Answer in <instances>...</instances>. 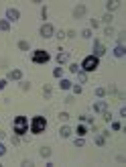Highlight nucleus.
Listing matches in <instances>:
<instances>
[{
  "instance_id": "1",
  "label": "nucleus",
  "mask_w": 126,
  "mask_h": 167,
  "mask_svg": "<svg viewBox=\"0 0 126 167\" xmlns=\"http://www.w3.org/2000/svg\"><path fill=\"white\" fill-rule=\"evenodd\" d=\"M12 126H14V133H16L18 137L27 135V130H29V120H27V116H16L14 122H12Z\"/></svg>"
},
{
  "instance_id": "2",
  "label": "nucleus",
  "mask_w": 126,
  "mask_h": 167,
  "mask_svg": "<svg viewBox=\"0 0 126 167\" xmlns=\"http://www.w3.org/2000/svg\"><path fill=\"white\" fill-rule=\"evenodd\" d=\"M45 128H47V118H45V116H35V118H33V122H31V130H33V135L45 133Z\"/></svg>"
},
{
  "instance_id": "3",
  "label": "nucleus",
  "mask_w": 126,
  "mask_h": 167,
  "mask_svg": "<svg viewBox=\"0 0 126 167\" xmlns=\"http://www.w3.org/2000/svg\"><path fill=\"white\" fill-rule=\"evenodd\" d=\"M98 65H100V59H98L96 55H90V57H86V59L81 61V69L86 71V74H90V71L98 69Z\"/></svg>"
},
{
  "instance_id": "4",
  "label": "nucleus",
  "mask_w": 126,
  "mask_h": 167,
  "mask_svg": "<svg viewBox=\"0 0 126 167\" xmlns=\"http://www.w3.org/2000/svg\"><path fill=\"white\" fill-rule=\"evenodd\" d=\"M49 59H51V55H49V51H45V49L33 51V63H47Z\"/></svg>"
},
{
  "instance_id": "5",
  "label": "nucleus",
  "mask_w": 126,
  "mask_h": 167,
  "mask_svg": "<svg viewBox=\"0 0 126 167\" xmlns=\"http://www.w3.org/2000/svg\"><path fill=\"white\" fill-rule=\"evenodd\" d=\"M39 33H41L43 39H51V37H55V27L51 25V22H43L41 29H39Z\"/></svg>"
},
{
  "instance_id": "6",
  "label": "nucleus",
  "mask_w": 126,
  "mask_h": 167,
  "mask_svg": "<svg viewBox=\"0 0 126 167\" xmlns=\"http://www.w3.org/2000/svg\"><path fill=\"white\" fill-rule=\"evenodd\" d=\"M18 18H20V12H18L16 8H8V10H6V20H8V22H16Z\"/></svg>"
},
{
  "instance_id": "7",
  "label": "nucleus",
  "mask_w": 126,
  "mask_h": 167,
  "mask_svg": "<svg viewBox=\"0 0 126 167\" xmlns=\"http://www.w3.org/2000/svg\"><path fill=\"white\" fill-rule=\"evenodd\" d=\"M104 53H106V47H104V45H102L100 41H94V55H96V57L100 59V57H102Z\"/></svg>"
},
{
  "instance_id": "8",
  "label": "nucleus",
  "mask_w": 126,
  "mask_h": 167,
  "mask_svg": "<svg viewBox=\"0 0 126 167\" xmlns=\"http://www.w3.org/2000/svg\"><path fill=\"white\" fill-rule=\"evenodd\" d=\"M86 10H88V8L83 6V4H77V6L73 8V16H75V18H81L83 14H86Z\"/></svg>"
},
{
  "instance_id": "9",
  "label": "nucleus",
  "mask_w": 126,
  "mask_h": 167,
  "mask_svg": "<svg viewBox=\"0 0 126 167\" xmlns=\"http://www.w3.org/2000/svg\"><path fill=\"white\" fill-rule=\"evenodd\" d=\"M8 80H12V82H18V80H23V71H20V69H12L10 74H8Z\"/></svg>"
},
{
  "instance_id": "10",
  "label": "nucleus",
  "mask_w": 126,
  "mask_h": 167,
  "mask_svg": "<svg viewBox=\"0 0 126 167\" xmlns=\"http://www.w3.org/2000/svg\"><path fill=\"white\" fill-rule=\"evenodd\" d=\"M71 133H73V130H71L67 124H63V126L59 128V137H61V139H67V137H71Z\"/></svg>"
},
{
  "instance_id": "11",
  "label": "nucleus",
  "mask_w": 126,
  "mask_h": 167,
  "mask_svg": "<svg viewBox=\"0 0 126 167\" xmlns=\"http://www.w3.org/2000/svg\"><path fill=\"white\" fill-rule=\"evenodd\" d=\"M94 110H96V112H104V110H106V102H104V100H98V102L94 104Z\"/></svg>"
},
{
  "instance_id": "12",
  "label": "nucleus",
  "mask_w": 126,
  "mask_h": 167,
  "mask_svg": "<svg viewBox=\"0 0 126 167\" xmlns=\"http://www.w3.org/2000/svg\"><path fill=\"white\" fill-rule=\"evenodd\" d=\"M75 133H77V135H79V137H86V135H88V126H86V124H81V122H79V126H77V128H75Z\"/></svg>"
},
{
  "instance_id": "13",
  "label": "nucleus",
  "mask_w": 126,
  "mask_h": 167,
  "mask_svg": "<svg viewBox=\"0 0 126 167\" xmlns=\"http://www.w3.org/2000/svg\"><path fill=\"white\" fill-rule=\"evenodd\" d=\"M71 86H73V84H71L69 80H61V82H59V88H61V90H71Z\"/></svg>"
},
{
  "instance_id": "14",
  "label": "nucleus",
  "mask_w": 126,
  "mask_h": 167,
  "mask_svg": "<svg viewBox=\"0 0 126 167\" xmlns=\"http://www.w3.org/2000/svg\"><path fill=\"white\" fill-rule=\"evenodd\" d=\"M67 59H69V55H67L65 51H61V53H57V61H59V63H65Z\"/></svg>"
},
{
  "instance_id": "15",
  "label": "nucleus",
  "mask_w": 126,
  "mask_h": 167,
  "mask_svg": "<svg viewBox=\"0 0 126 167\" xmlns=\"http://www.w3.org/2000/svg\"><path fill=\"white\" fill-rule=\"evenodd\" d=\"M39 153H41V157H45V159H49V157H51V149H49V147H41V151H39Z\"/></svg>"
},
{
  "instance_id": "16",
  "label": "nucleus",
  "mask_w": 126,
  "mask_h": 167,
  "mask_svg": "<svg viewBox=\"0 0 126 167\" xmlns=\"http://www.w3.org/2000/svg\"><path fill=\"white\" fill-rule=\"evenodd\" d=\"M124 53H126V51H124V45H118L116 49H114V55H116V57H124Z\"/></svg>"
},
{
  "instance_id": "17",
  "label": "nucleus",
  "mask_w": 126,
  "mask_h": 167,
  "mask_svg": "<svg viewBox=\"0 0 126 167\" xmlns=\"http://www.w3.org/2000/svg\"><path fill=\"white\" fill-rule=\"evenodd\" d=\"M18 49H20V51H29V49H31V45H29L27 41H20V43H18Z\"/></svg>"
},
{
  "instance_id": "18",
  "label": "nucleus",
  "mask_w": 126,
  "mask_h": 167,
  "mask_svg": "<svg viewBox=\"0 0 126 167\" xmlns=\"http://www.w3.org/2000/svg\"><path fill=\"white\" fill-rule=\"evenodd\" d=\"M8 29H10V22L2 18V20H0V31H8Z\"/></svg>"
},
{
  "instance_id": "19",
  "label": "nucleus",
  "mask_w": 126,
  "mask_h": 167,
  "mask_svg": "<svg viewBox=\"0 0 126 167\" xmlns=\"http://www.w3.org/2000/svg\"><path fill=\"white\" fill-rule=\"evenodd\" d=\"M51 94H53V90H51V86H45V88H43V96H45V98H49V96H51Z\"/></svg>"
},
{
  "instance_id": "20",
  "label": "nucleus",
  "mask_w": 126,
  "mask_h": 167,
  "mask_svg": "<svg viewBox=\"0 0 126 167\" xmlns=\"http://www.w3.org/2000/svg\"><path fill=\"white\" fill-rule=\"evenodd\" d=\"M77 78H79V84H86V82H88V76L81 74V71H77Z\"/></svg>"
},
{
  "instance_id": "21",
  "label": "nucleus",
  "mask_w": 126,
  "mask_h": 167,
  "mask_svg": "<svg viewBox=\"0 0 126 167\" xmlns=\"http://www.w3.org/2000/svg\"><path fill=\"white\" fill-rule=\"evenodd\" d=\"M53 76H55V78H61V76H63V67H55V69H53Z\"/></svg>"
},
{
  "instance_id": "22",
  "label": "nucleus",
  "mask_w": 126,
  "mask_h": 167,
  "mask_svg": "<svg viewBox=\"0 0 126 167\" xmlns=\"http://www.w3.org/2000/svg\"><path fill=\"white\" fill-rule=\"evenodd\" d=\"M102 116H104V120H106V122H110V120H112V114H110L108 110H104V112H102Z\"/></svg>"
},
{
  "instance_id": "23",
  "label": "nucleus",
  "mask_w": 126,
  "mask_h": 167,
  "mask_svg": "<svg viewBox=\"0 0 126 167\" xmlns=\"http://www.w3.org/2000/svg\"><path fill=\"white\" fill-rule=\"evenodd\" d=\"M73 145H75V147H83V145H86V141H83V137H79V139H75Z\"/></svg>"
},
{
  "instance_id": "24",
  "label": "nucleus",
  "mask_w": 126,
  "mask_h": 167,
  "mask_svg": "<svg viewBox=\"0 0 126 167\" xmlns=\"http://www.w3.org/2000/svg\"><path fill=\"white\" fill-rule=\"evenodd\" d=\"M118 8V2H108V14L112 12V10H116Z\"/></svg>"
},
{
  "instance_id": "25",
  "label": "nucleus",
  "mask_w": 126,
  "mask_h": 167,
  "mask_svg": "<svg viewBox=\"0 0 126 167\" xmlns=\"http://www.w3.org/2000/svg\"><path fill=\"white\" fill-rule=\"evenodd\" d=\"M20 90L29 92V90H31V84H29V82H20Z\"/></svg>"
},
{
  "instance_id": "26",
  "label": "nucleus",
  "mask_w": 126,
  "mask_h": 167,
  "mask_svg": "<svg viewBox=\"0 0 126 167\" xmlns=\"http://www.w3.org/2000/svg\"><path fill=\"white\" fill-rule=\"evenodd\" d=\"M90 25H92V29H98V27H100V20H98V18H92Z\"/></svg>"
},
{
  "instance_id": "27",
  "label": "nucleus",
  "mask_w": 126,
  "mask_h": 167,
  "mask_svg": "<svg viewBox=\"0 0 126 167\" xmlns=\"http://www.w3.org/2000/svg\"><path fill=\"white\" fill-rule=\"evenodd\" d=\"M41 16H43V18L47 20V16H49V10H47V6H43V8H41Z\"/></svg>"
},
{
  "instance_id": "28",
  "label": "nucleus",
  "mask_w": 126,
  "mask_h": 167,
  "mask_svg": "<svg viewBox=\"0 0 126 167\" xmlns=\"http://www.w3.org/2000/svg\"><path fill=\"white\" fill-rule=\"evenodd\" d=\"M81 37H83V39H90V37H92V31H90V29H86V31H81Z\"/></svg>"
},
{
  "instance_id": "29",
  "label": "nucleus",
  "mask_w": 126,
  "mask_h": 167,
  "mask_svg": "<svg viewBox=\"0 0 126 167\" xmlns=\"http://www.w3.org/2000/svg\"><path fill=\"white\" fill-rule=\"evenodd\" d=\"M81 120H83V122H92V120H94V116H90V114H83V116H81Z\"/></svg>"
},
{
  "instance_id": "30",
  "label": "nucleus",
  "mask_w": 126,
  "mask_h": 167,
  "mask_svg": "<svg viewBox=\"0 0 126 167\" xmlns=\"http://www.w3.org/2000/svg\"><path fill=\"white\" fill-rule=\"evenodd\" d=\"M69 69H71V74H77V71H79V65H77V63H71Z\"/></svg>"
},
{
  "instance_id": "31",
  "label": "nucleus",
  "mask_w": 126,
  "mask_h": 167,
  "mask_svg": "<svg viewBox=\"0 0 126 167\" xmlns=\"http://www.w3.org/2000/svg\"><path fill=\"white\" fill-rule=\"evenodd\" d=\"M59 118H61L63 122H67V120H69V114H67V112H61V114H59Z\"/></svg>"
},
{
  "instance_id": "32",
  "label": "nucleus",
  "mask_w": 126,
  "mask_h": 167,
  "mask_svg": "<svg viewBox=\"0 0 126 167\" xmlns=\"http://www.w3.org/2000/svg\"><path fill=\"white\" fill-rule=\"evenodd\" d=\"M104 94H106V90H104V88H98V90H96V96H98V98H102Z\"/></svg>"
},
{
  "instance_id": "33",
  "label": "nucleus",
  "mask_w": 126,
  "mask_h": 167,
  "mask_svg": "<svg viewBox=\"0 0 126 167\" xmlns=\"http://www.w3.org/2000/svg\"><path fill=\"white\" fill-rule=\"evenodd\" d=\"M104 143H106V139H104V137H96V145H100V147H102Z\"/></svg>"
},
{
  "instance_id": "34",
  "label": "nucleus",
  "mask_w": 126,
  "mask_h": 167,
  "mask_svg": "<svg viewBox=\"0 0 126 167\" xmlns=\"http://www.w3.org/2000/svg\"><path fill=\"white\" fill-rule=\"evenodd\" d=\"M104 22H106V25H110V22H112V14H104Z\"/></svg>"
},
{
  "instance_id": "35",
  "label": "nucleus",
  "mask_w": 126,
  "mask_h": 167,
  "mask_svg": "<svg viewBox=\"0 0 126 167\" xmlns=\"http://www.w3.org/2000/svg\"><path fill=\"white\" fill-rule=\"evenodd\" d=\"M71 90H73V94H81V86H71Z\"/></svg>"
},
{
  "instance_id": "36",
  "label": "nucleus",
  "mask_w": 126,
  "mask_h": 167,
  "mask_svg": "<svg viewBox=\"0 0 126 167\" xmlns=\"http://www.w3.org/2000/svg\"><path fill=\"white\" fill-rule=\"evenodd\" d=\"M120 128H122L120 122H112V130H120Z\"/></svg>"
},
{
  "instance_id": "37",
  "label": "nucleus",
  "mask_w": 126,
  "mask_h": 167,
  "mask_svg": "<svg viewBox=\"0 0 126 167\" xmlns=\"http://www.w3.org/2000/svg\"><path fill=\"white\" fill-rule=\"evenodd\" d=\"M55 37H57V39H65V31H59V33H55Z\"/></svg>"
},
{
  "instance_id": "38",
  "label": "nucleus",
  "mask_w": 126,
  "mask_h": 167,
  "mask_svg": "<svg viewBox=\"0 0 126 167\" xmlns=\"http://www.w3.org/2000/svg\"><path fill=\"white\" fill-rule=\"evenodd\" d=\"M106 35H108V37H114V29L108 27V29H106Z\"/></svg>"
},
{
  "instance_id": "39",
  "label": "nucleus",
  "mask_w": 126,
  "mask_h": 167,
  "mask_svg": "<svg viewBox=\"0 0 126 167\" xmlns=\"http://www.w3.org/2000/svg\"><path fill=\"white\" fill-rule=\"evenodd\" d=\"M4 153H6V147H4V145H2V143H0V157H2V155H4Z\"/></svg>"
},
{
  "instance_id": "40",
  "label": "nucleus",
  "mask_w": 126,
  "mask_h": 167,
  "mask_svg": "<svg viewBox=\"0 0 126 167\" xmlns=\"http://www.w3.org/2000/svg\"><path fill=\"white\" fill-rule=\"evenodd\" d=\"M106 92H108V94H116V86H110Z\"/></svg>"
},
{
  "instance_id": "41",
  "label": "nucleus",
  "mask_w": 126,
  "mask_h": 167,
  "mask_svg": "<svg viewBox=\"0 0 126 167\" xmlns=\"http://www.w3.org/2000/svg\"><path fill=\"white\" fill-rule=\"evenodd\" d=\"M12 143H14V145H18V143H20V137H18V135H14V139H12Z\"/></svg>"
},
{
  "instance_id": "42",
  "label": "nucleus",
  "mask_w": 126,
  "mask_h": 167,
  "mask_svg": "<svg viewBox=\"0 0 126 167\" xmlns=\"http://www.w3.org/2000/svg\"><path fill=\"white\" fill-rule=\"evenodd\" d=\"M6 88V80H0V90H4Z\"/></svg>"
},
{
  "instance_id": "43",
  "label": "nucleus",
  "mask_w": 126,
  "mask_h": 167,
  "mask_svg": "<svg viewBox=\"0 0 126 167\" xmlns=\"http://www.w3.org/2000/svg\"><path fill=\"white\" fill-rule=\"evenodd\" d=\"M4 137H6V133H4V130H0V139H4Z\"/></svg>"
}]
</instances>
